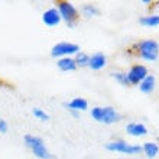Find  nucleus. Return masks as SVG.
Returning <instances> with one entry per match:
<instances>
[{"label":"nucleus","mask_w":159,"mask_h":159,"mask_svg":"<svg viewBox=\"0 0 159 159\" xmlns=\"http://www.w3.org/2000/svg\"><path fill=\"white\" fill-rule=\"evenodd\" d=\"M134 54L148 62H155L159 57V42L155 39H143L133 45Z\"/></svg>","instance_id":"nucleus-1"},{"label":"nucleus","mask_w":159,"mask_h":159,"mask_svg":"<svg viewBox=\"0 0 159 159\" xmlns=\"http://www.w3.org/2000/svg\"><path fill=\"white\" fill-rule=\"evenodd\" d=\"M23 142H25L26 148H29L30 152L34 153L35 158L38 159H55V156L48 151L43 139L35 134H25L23 136Z\"/></svg>","instance_id":"nucleus-2"},{"label":"nucleus","mask_w":159,"mask_h":159,"mask_svg":"<svg viewBox=\"0 0 159 159\" xmlns=\"http://www.w3.org/2000/svg\"><path fill=\"white\" fill-rule=\"evenodd\" d=\"M57 9L61 15V19L67 23L68 28L72 29L77 25L80 17V12L75 7V4L71 2H67V0H61V2H57Z\"/></svg>","instance_id":"nucleus-3"},{"label":"nucleus","mask_w":159,"mask_h":159,"mask_svg":"<svg viewBox=\"0 0 159 159\" xmlns=\"http://www.w3.org/2000/svg\"><path fill=\"white\" fill-rule=\"evenodd\" d=\"M106 149L110 152L125 153V155H138L142 152V145H133L121 139H116V140H110L109 143H106Z\"/></svg>","instance_id":"nucleus-4"},{"label":"nucleus","mask_w":159,"mask_h":159,"mask_svg":"<svg viewBox=\"0 0 159 159\" xmlns=\"http://www.w3.org/2000/svg\"><path fill=\"white\" fill-rule=\"evenodd\" d=\"M80 52V46L72 42H58L51 48V57L59 59L65 57H74Z\"/></svg>","instance_id":"nucleus-5"},{"label":"nucleus","mask_w":159,"mask_h":159,"mask_svg":"<svg viewBox=\"0 0 159 159\" xmlns=\"http://www.w3.org/2000/svg\"><path fill=\"white\" fill-rule=\"evenodd\" d=\"M126 74H127L130 85H139L143 80L149 75V70H148V67L143 65V64H133Z\"/></svg>","instance_id":"nucleus-6"},{"label":"nucleus","mask_w":159,"mask_h":159,"mask_svg":"<svg viewBox=\"0 0 159 159\" xmlns=\"http://www.w3.org/2000/svg\"><path fill=\"white\" fill-rule=\"evenodd\" d=\"M42 22H43L46 26H49V28L58 26L59 23L62 22L57 6H55V7H49L48 10H45V12L42 13Z\"/></svg>","instance_id":"nucleus-7"},{"label":"nucleus","mask_w":159,"mask_h":159,"mask_svg":"<svg viewBox=\"0 0 159 159\" xmlns=\"http://www.w3.org/2000/svg\"><path fill=\"white\" fill-rule=\"evenodd\" d=\"M62 106L68 111H77V113H80V111H85L88 109V101L85 98H83V97H74L72 100L62 103Z\"/></svg>","instance_id":"nucleus-8"},{"label":"nucleus","mask_w":159,"mask_h":159,"mask_svg":"<svg viewBox=\"0 0 159 159\" xmlns=\"http://www.w3.org/2000/svg\"><path fill=\"white\" fill-rule=\"evenodd\" d=\"M121 120V114L117 110L111 107V106H106L103 107V117H101V123L104 125H114L117 121Z\"/></svg>","instance_id":"nucleus-9"},{"label":"nucleus","mask_w":159,"mask_h":159,"mask_svg":"<svg viewBox=\"0 0 159 159\" xmlns=\"http://www.w3.org/2000/svg\"><path fill=\"white\" fill-rule=\"evenodd\" d=\"M126 133L132 138H143L148 134V127L143 123L139 121H132L126 126Z\"/></svg>","instance_id":"nucleus-10"},{"label":"nucleus","mask_w":159,"mask_h":159,"mask_svg":"<svg viewBox=\"0 0 159 159\" xmlns=\"http://www.w3.org/2000/svg\"><path fill=\"white\" fill-rule=\"evenodd\" d=\"M107 65V57L103 52H96L90 57V62H88V68L93 71H100Z\"/></svg>","instance_id":"nucleus-11"},{"label":"nucleus","mask_w":159,"mask_h":159,"mask_svg":"<svg viewBox=\"0 0 159 159\" xmlns=\"http://www.w3.org/2000/svg\"><path fill=\"white\" fill-rule=\"evenodd\" d=\"M57 67L64 72H72L77 70V64L74 61V57H65L57 59Z\"/></svg>","instance_id":"nucleus-12"},{"label":"nucleus","mask_w":159,"mask_h":159,"mask_svg":"<svg viewBox=\"0 0 159 159\" xmlns=\"http://www.w3.org/2000/svg\"><path fill=\"white\" fill-rule=\"evenodd\" d=\"M155 87H156V78L152 74H149L142 83L139 84V90L143 94H152V93L155 91Z\"/></svg>","instance_id":"nucleus-13"},{"label":"nucleus","mask_w":159,"mask_h":159,"mask_svg":"<svg viewBox=\"0 0 159 159\" xmlns=\"http://www.w3.org/2000/svg\"><path fill=\"white\" fill-rule=\"evenodd\" d=\"M142 152L148 159H155L159 153V145L156 142H145L142 145Z\"/></svg>","instance_id":"nucleus-14"},{"label":"nucleus","mask_w":159,"mask_h":159,"mask_svg":"<svg viewBox=\"0 0 159 159\" xmlns=\"http://www.w3.org/2000/svg\"><path fill=\"white\" fill-rule=\"evenodd\" d=\"M139 25L143 28H156L159 26V15H148L139 17Z\"/></svg>","instance_id":"nucleus-15"},{"label":"nucleus","mask_w":159,"mask_h":159,"mask_svg":"<svg viewBox=\"0 0 159 159\" xmlns=\"http://www.w3.org/2000/svg\"><path fill=\"white\" fill-rule=\"evenodd\" d=\"M81 13H83L85 17H96L100 15V9L97 7L96 4L85 3L83 7H81Z\"/></svg>","instance_id":"nucleus-16"},{"label":"nucleus","mask_w":159,"mask_h":159,"mask_svg":"<svg viewBox=\"0 0 159 159\" xmlns=\"http://www.w3.org/2000/svg\"><path fill=\"white\" fill-rule=\"evenodd\" d=\"M74 61L77 64V68H85L88 67V62H90V55L83 52V51H80L78 54L74 55Z\"/></svg>","instance_id":"nucleus-17"},{"label":"nucleus","mask_w":159,"mask_h":159,"mask_svg":"<svg viewBox=\"0 0 159 159\" xmlns=\"http://www.w3.org/2000/svg\"><path fill=\"white\" fill-rule=\"evenodd\" d=\"M111 77L114 78V81H117L120 85H125V87H130L129 78H127V74L125 71H114L111 72Z\"/></svg>","instance_id":"nucleus-18"},{"label":"nucleus","mask_w":159,"mask_h":159,"mask_svg":"<svg viewBox=\"0 0 159 159\" xmlns=\"http://www.w3.org/2000/svg\"><path fill=\"white\" fill-rule=\"evenodd\" d=\"M32 114H34V117H36L38 120H41V121H48L51 119L49 114L46 113L45 110L39 109V107H34V109H32Z\"/></svg>","instance_id":"nucleus-19"},{"label":"nucleus","mask_w":159,"mask_h":159,"mask_svg":"<svg viewBox=\"0 0 159 159\" xmlns=\"http://www.w3.org/2000/svg\"><path fill=\"white\" fill-rule=\"evenodd\" d=\"M91 117L94 119L96 121L101 123V117H103V107H93L91 109Z\"/></svg>","instance_id":"nucleus-20"},{"label":"nucleus","mask_w":159,"mask_h":159,"mask_svg":"<svg viewBox=\"0 0 159 159\" xmlns=\"http://www.w3.org/2000/svg\"><path fill=\"white\" fill-rule=\"evenodd\" d=\"M7 130H9V125H7V121L3 120V119H0V134L7 133Z\"/></svg>","instance_id":"nucleus-21"},{"label":"nucleus","mask_w":159,"mask_h":159,"mask_svg":"<svg viewBox=\"0 0 159 159\" xmlns=\"http://www.w3.org/2000/svg\"><path fill=\"white\" fill-rule=\"evenodd\" d=\"M70 113H71L74 117H78V116H80V113H77V111H70Z\"/></svg>","instance_id":"nucleus-22"},{"label":"nucleus","mask_w":159,"mask_h":159,"mask_svg":"<svg viewBox=\"0 0 159 159\" xmlns=\"http://www.w3.org/2000/svg\"><path fill=\"white\" fill-rule=\"evenodd\" d=\"M119 159H125V158H119Z\"/></svg>","instance_id":"nucleus-23"}]
</instances>
